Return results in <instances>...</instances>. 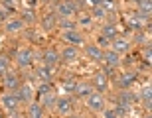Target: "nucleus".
<instances>
[{"label": "nucleus", "instance_id": "1", "mask_svg": "<svg viewBox=\"0 0 152 118\" xmlns=\"http://www.w3.org/2000/svg\"><path fill=\"white\" fill-rule=\"evenodd\" d=\"M87 106L91 112H103L105 110V96L103 93H91L87 96Z\"/></svg>", "mask_w": 152, "mask_h": 118}, {"label": "nucleus", "instance_id": "2", "mask_svg": "<svg viewBox=\"0 0 152 118\" xmlns=\"http://www.w3.org/2000/svg\"><path fill=\"white\" fill-rule=\"evenodd\" d=\"M56 108H57V114H61V116H71V112H73V101H71L69 96H61V98H57Z\"/></svg>", "mask_w": 152, "mask_h": 118}, {"label": "nucleus", "instance_id": "3", "mask_svg": "<svg viewBox=\"0 0 152 118\" xmlns=\"http://www.w3.org/2000/svg\"><path fill=\"white\" fill-rule=\"evenodd\" d=\"M0 104H2L6 110H10V112H16L18 108H20V104H22V102L18 101V96L14 95V93H6V95L0 98Z\"/></svg>", "mask_w": 152, "mask_h": 118}, {"label": "nucleus", "instance_id": "4", "mask_svg": "<svg viewBox=\"0 0 152 118\" xmlns=\"http://www.w3.org/2000/svg\"><path fill=\"white\" fill-rule=\"evenodd\" d=\"M16 63H18V67H30L34 63V53L30 49H20L16 53Z\"/></svg>", "mask_w": 152, "mask_h": 118}, {"label": "nucleus", "instance_id": "5", "mask_svg": "<svg viewBox=\"0 0 152 118\" xmlns=\"http://www.w3.org/2000/svg\"><path fill=\"white\" fill-rule=\"evenodd\" d=\"M14 95L18 96L20 102H32V98H34V89H32L30 85H20Z\"/></svg>", "mask_w": 152, "mask_h": 118}, {"label": "nucleus", "instance_id": "6", "mask_svg": "<svg viewBox=\"0 0 152 118\" xmlns=\"http://www.w3.org/2000/svg\"><path fill=\"white\" fill-rule=\"evenodd\" d=\"M42 61H44L45 67H56L57 63H59V53H57L56 49H45L44 55H42Z\"/></svg>", "mask_w": 152, "mask_h": 118}, {"label": "nucleus", "instance_id": "7", "mask_svg": "<svg viewBox=\"0 0 152 118\" xmlns=\"http://www.w3.org/2000/svg\"><path fill=\"white\" fill-rule=\"evenodd\" d=\"M4 87L10 90H16L20 87V75L14 73V71H6L4 73Z\"/></svg>", "mask_w": 152, "mask_h": 118}, {"label": "nucleus", "instance_id": "8", "mask_svg": "<svg viewBox=\"0 0 152 118\" xmlns=\"http://www.w3.org/2000/svg\"><path fill=\"white\" fill-rule=\"evenodd\" d=\"M79 57V51L77 47H73V45H67V47H63V51L59 53V59L65 63H71V61H77Z\"/></svg>", "mask_w": 152, "mask_h": 118}, {"label": "nucleus", "instance_id": "9", "mask_svg": "<svg viewBox=\"0 0 152 118\" xmlns=\"http://www.w3.org/2000/svg\"><path fill=\"white\" fill-rule=\"evenodd\" d=\"M93 87H95L99 93H105L109 87V79L105 77V73L103 71H99V73H95V77H93Z\"/></svg>", "mask_w": 152, "mask_h": 118}, {"label": "nucleus", "instance_id": "10", "mask_svg": "<svg viewBox=\"0 0 152 118\" xmlns=\"http://www.w3.org/2000/svg\"><path fill=\"white\" fill-rule=\"evenodd\" d=\"M103 59H105V63H107L109 67L117 69L118 65H121V57H118V53H117V51H113V49L103 51Z\"/></svg>", "mask_w": 152, "mask_h": 118}, {"label": "nucleus", "instance_id": "11", "mask_svg": "<svg viewBox=\"0 0 152 118\" xmlns=\"http://www.w3.org/2000/svg\"><path fill=\"white\" fill-rule=\"evenodd\" d=\"M63 39H65L67 43H71L73 47H77V45L85 43V41H83V35L77 34L75 30H71V32H63Z\"/></svg>", "mask_w": 152, "mask_h": 118}, {"label": "nucleus", "instance_id": "12", "mask_svg": "<svg viewBox=\"0 0 152 118\" xmlns=\"http://www.w3.org/2000/svg\"><path fill=\"white\" fill-rule=\"evenodd\" d=\"M130 47V41L126 38H115L113 39V51H117V53H124V51H129Z\"/></svg>", "mask_w": 152, "mask_h": 118}, {"label": "nucleus", "instance_id": "13", "mask_svg": "<svg viewBox=\"0 0 152 118\" xmlns=\"http://www.w3.org/2000/svg\"><path fill=\"white\" fill-rule=\"evenodd\" d=\"M85 53H87V57H89V59H93V61H99V59H103V49L99 47V45L89 43L87 47H85Z\"/></svg>", "mask_w": 152, "mask_h": 118}, {"label": "nucleus", "instance_id": "14", "mask_svg": "<svg viewBox=\"0 0 152 118\" xmlns=\"http://www.w3.org/2000/svg\"><path fill=\"white\" fill-rule=\"evenodd\" d=\"M75 12V8H73V4H71V2H61V4L57 6V10H56V14L57 16H61V18H69L71 16V14H73Z\"/></svg>", "mask_w": 152, "mask_h": 118}, {"label": "nucleus", "instance_id": "15", "mask_svg": "<svg viewBox=\"0 0 152 118\" xmlns=\"http://www.w3.org/2000/svg\"><path fill=\"white\" fill-rule=\"evenodd\" d=\"M36 75H38L44 83H51V81H53V71H51V67H45V65L36 69Z\"/></svg>", "mask_w": 152, "mask_h": 118}, {"label": "nucleus", "instance_id": "16", "mask_svg": "<svg viewBox=\"0 0 152 118\" xmlns=\"http://www.w3.org/2000/svg\"><path fill=\"white\" fill-rule=\"evenodd\" d=\"M26 114H28V118H44V106L39 102H30Z\"/></svg>", "mask_w": 152, "mask_h": 118}, {"label": "nucleus", "instance_id": "17", "mask_svg": "<svg viewBox=\"0 0 152 118\" xmlns=\"http://www.w3.org/2000/svg\"><path fill=\"white\" fill-rule=\"evenodd\" d=\"M56 26H57L56 12H48V14L42 18V28H44V30H53Z\"/></svg>", "mask_w": 152, "mask_h": 118}, {"label": "nucleus", "instance_id": "18", "mask_svg": "<svg viewBox=\"0 0 152 118\" xmlns=\"http://www.w3.org/2000/svg\"><path fill=\"white\" fill-rule=\"evenodd\" d=\"M91 90H93V87H91L89 83H77V87H75L73 93L79 96V98H83V96L87 98V96L91 95Z\"/></svg>", "mask_w": 152, "mask_h": 118}, {"label": "nucleus", "instance_id": "19", "mask_svg": "<svg viewBox=\"0 0 152 118\" xmlns=\"http://www.w3.org/2000/svg\"><path fill=\"white\" fill-rule=\"evenodd\" d=\"M134 101H136V96H134V93H130V90H123V93L118 95V102H121V104L130 106Z\"/></svg>", "mask_w": 152, "mask_h": 118}, {"label": "nucleus", "instance_id": "20", "mask_svg": "<svg viewBox=\"0 0 152 118\" xmlns=\"http://www.w3.org/2000/svg\"><path fill=\"white\" fill-rule=\"evenodd\" d=\"M134 81H136V73H132V71L121 75V87H123V89H129V87L134 83Z\"/></svg>", "mask_w": 152, "mask_h": 118}, {"label": "nucleus", "instance_id": "21", "mask_svg": "<svg viewBox=\"0 0 152 118\" xmlns=\"http://www.w3.org/2000/svg\"><path fill=\"white\" fill-rule=\"evenodd\" d=\"M56 102H57V98H56V95H53V93H51V90H48V93H44V95H42V102H39V104H42V106H56Z\"/></svg>", "mask_w": 152, "mask_h": 118}, {"label": "nucleus", "instance_id": "22", "mask_svg": "<svg viewBox=\"0 0 152 118\" xmlns=\"http://www.w3.org/2000/svg\"><path fill=\"white\" fill-rule=\"evenodd\" d=\"M22 28H24L22 20H10V22L6 24V32H10V34H16V32H20Z\"/></svg>", "mask_w": 152, "mask_h": 118}, {"label": "nucleus", "instance_id": "23", "mask_svg": "<svg viewBox=\"0 0 152 118\" xmlns=\"http://www.w3.org/2000/svg\"><path fill=\"white\" fill-rule=\"evenodd\" d=\"M103 35L107 39H115L117 38V28H115L113 24H105V26H103Z\"/></svg>", "mask_w": 152, "mask_h": 118}, {"label": "nucleus", "instance_id": "24", "mask_svg": "<svg viewBox=\"0 0 152 118\" xmlns=\"http://www.w3.org/2000/svg\"><path fill=\"white\" fill-rule=\"evenodd\" d=\"M150 95H152V87H150V85H146V87H142V93H140V96L144 98V102H146V108H152Z\"/></svg>", "mask_w": 152, "mask_h": 118}, {"label": "nucleus", "instance_id": "25", "mask_svg": "<svg viewBox=\"0 0 152 118\" xmlns=\"http://www.w3.org/2000/svg\"><path fill=\"white\" fill-rule=\"evenodd\" d=\"M129 28H132V30H142V20L136 16V14L129 16Z\"/></svg>", "mask_w": 152, "mask_h": 118}, {"label": "nucleus", "instance_id": "26", "mask_svg": "<svg viewBox=\"0 0 152 118\" xmlns=\"http://www.w3.org/2000/svg\"><path fill=\"white\" fill-rule=\"evenodd\" d=\"M59 28H63L65 32H71V30H75V22H71V20H67V18H63V20H59V24H57Z\"/></svg>", "mask_w": 152, "mask_h": 118}, {"label": "nucleus", "instance_id": "27", "mask_svg": "<svg viewBox=\"0 0 152 118\" xmlns=\"http://www.w3.org/2000/svg\"><path fill=\"white\" fill-rule=\"evenodd\" d=\"M75 87H77V81H75V79H65V81H63V90H67V93H73Z\"/></svg>", "mask_w": 152, "mask_h": 118}, {"label": "nucleus", "instance_id": "28", "mask_svg": "<svg viewBox=\"0 0 152 118\" xmlns=\"http://www.w3.org/2000/svg\"><path fill=\"white\" fill-rule=\"evenodd\" d=\"M113 110L118 114V116H126V114H129V106H126V104H121V102H118V104L113 108Z\"/></svg>", "mask_w": 152, "mask_h": 118}, {"label": "nucleus", "instance_id": "29", "mask_svg": "<svg viewBox=\"0 0 152 118\" xmlns=\"http://www.w3.org/2000/svg\"><path fill=\"white\" fill-rule=\"evenodd\" d=\"M107 16V10H105V8H103L101 4L97 6L95 10H93V18H99V20H103V18Z\"/></svg>", "mask_w": 152, "mask_h": 118}, {"label": "nucleus", "instance_id": "30", "mask_svg": "<svg viewBox=\"0 0 152 118\" xmlns=\"http://www.w3.org/2000/svg\"><path fill=\"white\" fill-rule=\"evenodd\" d=\"M8 71V59L6 57H0V75H4Z\"/></svg>", "mask_w": 152, "mask_h": 118}, {"label": "nucleus", "instance_id": "31", "mask_svg": "<svg viewBox=\"0 0 152 118\" xmlns=\"http://www.w3.org/2000/svg\"><path fill=\"white\" fill-rule=\"evenodd\" d=\"M103 116L105 118H118V114L115 112L113 108H109V110H103Z\"/></svg>", "mask_w": 152, "mask_h": 118}, {"label": "nucleus", "instance_id": "32", "mask_svg": "<svg viewBox=\"0 0 152 118\" xmlns=\"http://www.w3.org/2000/svg\"><path fill=\"white\" fill-rule=\"evenodd\" d=\"M24 20L34 22V10H24Z\"/></svg>", "mask_w": 152, "mask_h": 118}, {"label": "nucleus", "instance_id": "33", "mask_svg": "<svg viewBox=\"0 0 152 118\" xmlns=\"http://www.w3.org/2000/svg\"><path fill=\"white\" fill-rule=\"evenodd\" d=\"M4 20H8V10L6 8H0V22H4Z\"/></svg>", "mask_w": 152, "mask_h": 118}, {"label": "nucleus", "instance_id": "34", "mask_svg": "<svg viewBox=\"0 0 152 118\" xmlns=\"http://www.w3.org/2000/svg\"><path fill=\"white\" fill-rule=\"evenodd\" d=\"M79 24H81V26H91V18L89 16H83L81 20H79Z\"/></svg>", "mask_w": 152, "mask_h": 118}, {"label": "nucleus", "instance_id": "35", "mask_svg": "<svg viewBox=\"0 0 152 118\" xmlns=\"http://www.w3.org/2000/svg\"><path fill=\"white\" fill-rule=\"evenodd\" d=\"M97 43H99V45H109V39L105 38V35H103V38H99V39H97Z\"/></svg>", "mask_w": 152, "mask_h": 118}, {"label": "nucleus", "instance_id": "36", "mask_svg": "<svg viewBox=\"0 0 152 118\" xmlns=\"http://www.w3.org/2000/svg\"><path fill=\"white\" fill-rule=\"evenodd\" d=\"M134 39H136V41H144V35H142V34H136Z\"/></svg>", "mask_w": 152, "mask_h": 118}, {"label": "nucleus", "instance_id": "37", "mask_svg": "<svg viewBox=\"0 0 152 118\" xmlns=\"http://www.w3.org/2000/svg\"><path fill=\"white\" fill-rule=\"evenodd\" d=\"M2 2H4V4H10V6H12L14 2H16V0H2Z\"/></svg>", "mask_w": 152, "mask_h": 118}, {"label": "nucleus", "instance_id": "38", "mask_svg": "<svg viewBox=\"0 0 152 118\" xmlns=\"http://www.w3.org/2000/svg\"><path fill=\"white\" fill-rule=\"evenodd\" d=\"M130 2H134V4H140L142 0H130Z\"/></svg>", "mask_w": 152, "mask_h": 118}, {"label": "nucleus", "instance_id": "39", "mask_svg": "<svg viewBox=\"0 0 152 118\" xmlns=\"http://www.w3.org/2000/svg\"><path fill=\"white\" fill-rule=\"evenodd\" d=\"M67 118H79V116H67Z\"/></svg>", "mask_w": 152, "mask_h": 118}, {"label": "nucleus", "instance_id": "40", "mask_svg": "<svg viewBox=\"0 0 152 118\" xmlns=\"http://www.w3.org/2000/svg\"><path fill=\"white\" fill-rule=\"evenodd\" d=\"M146 118H152V116H146Z\"/></svg>", "mask_w": 152, "mask_h": 118}, {"label": "nucleus", "instance_id": "41", "mask_svg": "<svg viewBox=\"0 0 152 118\" xmlns=\"http://www.w3.org/2000/svg\"><path fill=\"white\" fill-rule=\"evenodd\" d=\"M0 118H2V116H0Z\"/></svg>", "mask_w": 152, "mask_h": 118}]
</instances>
